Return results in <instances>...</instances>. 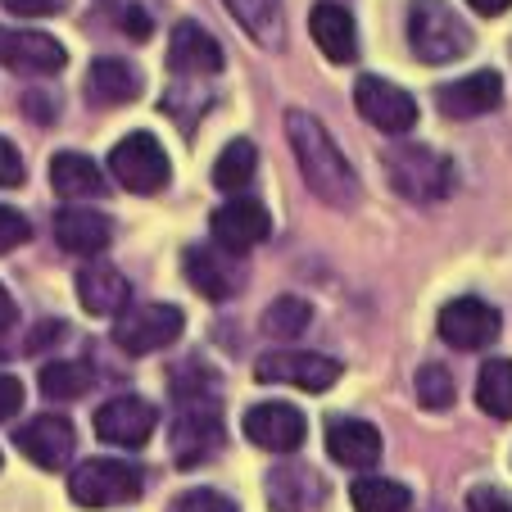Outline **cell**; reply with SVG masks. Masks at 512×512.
Instances as JSON below:
<instances>
[{
	"instance_id": "obj_1",
	"label": "cell",
	"mask_w": 512,
	"mask_h": 512,
	"mask_svg": "<svg viewBox=\"0 0 512 512\" xmlns=\"http://www.w3.org/2000/svg\"><path fill=\"white\" fill-rule=\"evenodd\" d=\"M286 136H290V150H295V164H300L309 191L322 204H331V209H349L358 200V173L340 155L336 136L313 114H304V109H290L286 114Z\"/></svg>"
},
{
	"instance_id": "obj_2",
	"label": "cell",
	"mask_w": 512,
	"mask_h": 512,
	"mask_svg": "<svg viewBox=\"0 0 512 512\" xmlns=\"http://www.w3.org/2000/svg\"><path fill=\"white\" fill-rule=\"evenodd\" d=\"M408 46L422 64H454L472 50V28L458 19L449 0H413L408 5Z\"/></svg>"
},
{
	"instance_id": "obj_3",
	"label": "cell",
	"mask_w": 512,
	"mask_h": 512,
	"mask_svg": "<svg viewBox=\"0 0 512 512\" xmlns=\"http://www.w3.org/2000/svg\"><path fill=\"white\" fill-rule=\"evenodd\" d=\"M386 177L413 204L445 200L454 191V164L431 145H395V150H386Z\"/></svg>"
},
{
	"instance_id": "obj_4",
	"label": "cell",
	"mask_w": 512,
	"mask_h": 512,
	"mask_svg": "<svg viewBox=\"0 0 512 512\" xmlns=\"http://www.w3.org/2000/svg\"><path fill=\"white\" fill-rule=\"evenodd\" d=\"M145 476L141 467L123 463V458H87L68 476V494L82 508H118V503L141 499Z\"/></svg>"
},
{
	"instance_id": "obj_5",
	"label": "cell",
	"mask_w": 512,
	"mask_h": 512,
	"mask_svg": "<svg viewBox=\"0 0 512 512\" xmlns=\"http://www.w3.org/2000/svg\"><path fill=\"white\" fill-rule=\"evenodd\" d=\"M109 173H114V182L123 186V191L155 195V191H164V186H168L173 168H168L164 145H159L155 136H150V132H132V136H123V141L109 150Z\"/></svg>"
},
{
	"instance_id": "obj_6",
	"label": "cell",
	"mask_w": 512,
	"mask_h": 512,
	"mask_svg": "<svg viewBox=\"0 0 512 512\" xmlns=\"http://www.w3.org/2000/svg\"><path fill=\"white\" fill-rule=\"evenodd\" d=\"M186 318L177 304H127L114 322V345L123 354H159L182 336Z\"/></svg>"
},
{
	"instance_id": "obj_7",
	"label": "cell",
	"mask_w": 512,
	"mask_h": 512,
	"mask_svg": "<svg viewBox=\"0 0 512 512\" xmlns=\"http://www.w3.org/2000/svg\"><path fill=\"white\" fill-rule=\"evenodd\" d=\"M223 445V408L213 404V395L182 399V413L173 422V458L182 467H200L204 458L218 454Z\"/></svg>"
},
{
	"instance_id": "obj_8",
	"label": "cell",
	"mask_w": 512,
	"mask_h": 512,
	"mask_svg": "<svg viewBox=\"0 0 512 512\" xmlns=\"http://www.w3.org/2000/svg\"><path fill=\"white\" fill-rule=\"evenodd\" d=\"M254 377L272 386H300V390H331L340 381V363L309 349H272L254 358Z\"/></svg>"
},
{
	"instance_id": "obj_9",
	"label": "cell",
	"mask_w": 512,
	"mask_h": 512,
	"mask_svg": "<svg viewBox=\"0 0 512 512\" xmlns=\"http://www.w3.org/2000/svg\"><path fill=\"white\" fill-rule=\"evenodd\" d=\"M354 105L377 132H390V136L413 132V123H417V100L404 87H395V82L377 78V73L354 82Z\"/></svg>"
},
{
	"instance_id": "obj_10",
	"label": "cell",
	"mask_w": 512,
	"mask_h": 512,
	"mask_svg": "<svg viewBox=\"0 0 512 512\" xmlns=\"http://www.w3.org/2000/svg\"><path fill=\"white\" fill-rule=\"evenodd\" d=\"M182 268H186V281L200 290L204 300H232L236 290L245 286L241 254L223 250L218 241H213V245H186Z\"/></svg>"
},
{
	"instance_id": "obj_11",
	"label": "cell",
	"mask_w": 512,
	"mask_h": 512,
	"mask_svg": "<svg viewBox=\"0 0 512 512\" xmlns=\"http://www.w3.org/2000/svg\"><path fill=\"white\" fill-rule=\"evenodd\" d=\"M304 431H309V422H304L300 408L277 404V399L254 404L250 413H245V440L268 449V454H295V449L304 445Z\"/></svg>"
},
{
	"instance_id": "obj_12",
	"label": "cell",
	"mask_w": 512,
	"mask_h": 512,
	"mask_svg": "<svg viewBox=\"0 0 512 512\" xmlns=\"http://www.w3.org/2000/svg\"><path fill=\"white\" fill-rule=\"evenodd\" d=\"M14 445L23 449V458H28V463L46 467V472H59V467H68V458H73L78 431H73V422H68V417L41 413V417H32L28 426H19Z\"/></svg>"
},
{
	"instance_id": "obj_13",
	"label": "cell",
	"mask_w": 512,
	"mask_h": 512,
	"mask_svg": "<svg viewBox=\"0 0 512 512\" xmlns=\"http://www.w3.org/2000/svg\"><path fill=\"white\" fill-rule=\"evenodd\" d=\"M155 426H159V413L136 395H118L96 408V435L118 449H141Z\"/></svg>"
},
{
	"instance_id": "obj_14",
	"label": "cell",
	"mask_w": 512,
	"mask_h": 512,
	"mask_svg": "<svg viewBox=\"0 0 512 512\" xmlns=\"http://www.w3.org/2000/svg\"><path fill=\"white\" fill-rule=\"evenodd\" d=\"M0 64L28 78H50L68 64V50L46 32H19V28H0Z\"/></svg>"
},
{
	"instance_id": "obj_15",
	"label": "cell",
	"mask_w": 512,
	"mask_h": 512,
	"mask_svg": "<svg viewBox=\"0 0 512 512\" xmlns=\"http://www.w3.org/2000/svg\"><path fill=\"white\" fill-rule=\"evenodd\" d=\"M499 309L485 300H449L440 309V336L449 340L454 349H485L499 340Z\"/></svg>"
},
{
	"instance_id": "obj_16",
	"label": "cell",
	"mask_w": 512,
	"mask_h": 512,
	"mask_svg": "<svg viewBox=\"0 0 512 512\" xmlns=\"http://www.w3.org/2000/svg\"><path fill=\"white\" fill-rule=\"evenodd\" d=\"M435 105H440L445 118H458V123H463V118H481V114H490V109L503 105V78L494 68L467 73V78L445 82V87L435 91Z\"/></svg>"
},
{
	"instance_id": "obj_17",
	"label": "cell",
	"mask_w": 512,
	"mask_h": 512,
	"mask_svg": "<svg viewBox=\"0 0 512 512\" xmlns=\"http://www.w3.org/2000/svg\"><path fill=\"white\" fill-rule=\"evenodd\" d=\"M213 241L232 254L254 250L259 241H268V209L259 200H245V195H232L223 209L213 213Z\"/></svg>"
},
{
	"instance_id": "obj_18",
	"label": "cell",
	"mask_w": 512,
	"mask_h": 512,
	"mask_svg": "<svg viewBox=\"0 0 512 512\" xmlns=\"http://www.w3.org/2000/svg\"><path fill=\"white\" fill-rule=\"evenodd\" d=\"M327 454L340 467H354V472H368L381 458V431L363 417H331L327 422Z\"/></svg>"
},
{
	"instance_id": "obj_19",
	"label": "cell",
	"mask_w": 512,
	"mask_h": 512,
	"mask_svg": "<svg viewBox=\"0 0 512 512\" xmlns=\"http://www.w3.org/2000/svg\"><path fill=\"white\" fill-rule=\"evenodd\" d=\"M268 508L272 512H313L327 499V485L318 481V472L304 463H281L268 472Z\"/></svg>"
},
{
	"instance_id": "obj_20",
	"label": "cell",
	"mask_w": 512,
	"mask_h": 512,
	"mask_svg": "<svg viewBox=\"0 0 512 512\" xmlns=\"http://www.w3.org/2000/svg\"><path fill=\"white\" fill-rule=\"evenodd\" d=\"M55 241L59 250L78 254V259H96L109 250V218L87 204H64L55 213Z\"/></svg>"
},
{
	"instance_id": "obj_21",
	"label": "cell",
	"mask_w": 512,
	"mask_h": 512,
	"mask_svg": "<svg viewBox=\"0 0 512 512\" xmlns=\"http://www.w3.org/2000/svg\"><path fill=\"white\" fill-rule=\"evenodd\" d=\"M168 68L182 78H213L223 68V46L200 28V23H177L173 41H168Z\"/></svg>"
},
{
	"instance_id": "obj_22",
	"label": "cell",
	"mask_w": 512,
	"mask_h": 512,
	"mask_svg": "<svg viewBox=\"0 0 512 512\" xmlns=\"http://www.w3.org/2000/svg\"><path fill=\"white\" fill-rule=\"evenodd\" d=\"M309 32L318 41V50L331 59V64H354L358 55V28H354V14L336 0H318L309 14Z\"/></svg>"
},
{
	"instance_id": "obj_23",
	"label": "cell",
	"mask_w": 512,
	"mask_h": 512,
	"mask_svg": "<svg viewBox=\"0 0 512 512\" xmlns=\"http://www.w3.org/2000/svg\"><path fill=\"white\" fill-rule=\"evenodd\" d=\"M78 300L91 318H118V313L127 309V300H132V286H127V277L118 268H109V263H87V268L78 272Z\"/></svg>"
},
{
	"instance_id": "obj_24",
	"label": "cell",
	"mask_w": 512,
	"mask_h": 512,
	"mask_svg": "<svg viewBox=\"0 0 512 512\" xmlns=\"http://www.w3.org/2000/svg\"><path fill=\"white\" fill-rule=\"evenodd\" d=\"M87 96H91V105H100V109L132 105V100L141 96V73H136V64H127V59L100 55L87 73Z\"/></svg>"
},
{
	"instance_id": "obj_25",
	"label": "cell",
	"mask_w": 512,
	"mask_h": 512,
	"mask_svg": "<svg viewBox=\"0 0 512 512\" xmlns=\"http://www.w3.org/2000/svg\"><path fill=\"white\" fill-rule=\"evenodd\" d=\"M50 186H55L64 200H96V195L109 191L100 164L78 155V150H59V155L50 159Z\"/></svg>"
},
{
	"instance_id": "obj_26",
	"label": "cell",
	"mask_w": 512,
	"mask_h": 512,
	"mask_svg": "<svg viewBox=\"0 0 512 512\" xmlns=\"http://www.w3.org/2000/svg\"><path fill=\"white\" fill-rule=\"evenodd\" d=\"M223 5L259 46L281 50V41H286V10H281V0H223Z\"/></svg>"
},
{
	"instance_id": "obj_27",
	"label": "cell",
	"mask_w": 512,
	"mask_h": 512,
	"mask_svg": "<svg viewBox=\"0 0 512 512\" xmlns=\"http://www.w3.org/2000/svg\"><path fill=\"white\" fill-rule=\"evenodd\" d=\"M476 404L499 422H512V358H490L476 377Z\"/></svg>"
},
{
	"instance_id": "obj_28",
	"label": "cell",
	"mask_w": 512,
	"mask_h": 512,
	"mask_svg": "<svg viewBox=\"0 0 512 512\" xmlns=\"http://www.w3.org/2000/svg\"><path fill=\"white\" fill-rule=\"evenodd\" d=\"M408 485L390 481V476H358L349 485V503L358 512H408Z\"/></svg>"
},
{
	"instance_id": "obj_29",
	"label": "cell",
	"mask_w": 512,
	"mask_h": 512,
	"mask_svg": "<svg viewBox=\"0 0 512 512\" xmlns=\"http://www.w3.org/2000/svg\"><path fill=\"white\" fill-rule=\"evenodd\" d=\"M254 168H259V150H254L250 141H232L223 155H218V164H213V186L241 195L245 186L254 182Z\"/></svg>"
},
{
	"instance_id": "obj_30",
	"label": "cell",
	"mask_w": 512,
	"mask_h": 512,
	"mask_svg": "<svg viewBox=\"0 0 512 512\" xmlns=\"http://www.w3.org/2000/svg\"><path fill=\"white\" fill-rule=\"evenodd\" d=\"M313 322V309L309 300H300V295H281V300H272L268 309H263V336H304V327Z\"/></svg>"
},
{
	"instance_id": "obj_31",
	"label": "cell",
	"mask_w": 512,
	"mask_h": 512,
	"mask_svg": "<svg viewBox=\"0 0 512 512\" xmlns=\"http://www.w3.org/2000/svg\"><path fill=\"white\" fill-rule=\"evenodd\" d=\"M87 386H91L87 363H46V368H41V395L55 399V404L82 399Z\"/></svg>"
},
{
	"instance_id": "obj_32",
	"label": "cell",
	"mask_w": 512,
	"mask_h": 512,
	"mask_svg": "<svg viewBox=\"0 0 512 512\" xmlns=\"http://www.w3.org/2000/svg\"><path fill=\"white\" fill-rule=\"evenodd\" d=\"M458 395L454 386V372L445 368V363H426L422 372H417V399H422V408H431V413H440V408H449Z\"/></svg>"
},
{
	"instance_id": "obj_33",
	"label": "cell",
	"mask_w": 512,
	"mask_h": 512,
	"mask_svg": "<svg viewBox=\"0 0 512 512\" xmlns=\"http://www.w3.org/2000/svg\"><path fill=\"white\" fill-rule=\"evenodd\" d=\"M168 512H236V503L218 490H186V494H177Z\"/></svg>"
},
{
	"instance_id": "obj_34",
	"label": "cell",
	"mask_w": 512,
	"mask_h": 512,
	"mask_svg": "<svg viewBox=\"0 0 512 512\" xmlns=\"http://www.w3.org/2000/svg\"><path fill=\"white\" fill-rule=\"evenodd\" d=\"M28 236H32L28 218H23L19 209H10V204H0V254L19 250V245L28 241Z\"/></svg>"
},
{
	"instance_id": "obj_35",
	"label": "cell",
	"mask_w": 512,
	"mask_h": 512,
	"mask_svg": "<svg viewBox=\"0 0 512 512\" xmlns=\"http://www.w3.org/2000/svg\"><path fill=\"white\" fill-rule=\"evenodd\" d=\"M467 512H512V499L499 485H476L467 490Z\"/></svg>"
},
{
	"instance_id": "obj_36",
	"label": "cell",
	"mask_w": 512,
	"mask_h": 512,
	"mask_svg": "<svg viewBox=\"0 0 512 512\" xmlns=\"http://www.w3.org/2000/svg\"><path fill=\"white\" fill-rule=\"evenodd\" d=\"M10 14H19V19H46V14H59L64 10V0H0Z\"/></svg>"
},
{
	"instance_id": "obj_37",
	"label": "cell",
	"mask_w": 512,
	"mask_h": 512,
	"mask_svg": "<svg viewBox=\"0 0 512 512\" xmlns=\"http://www.w3.org/2000/svg\"><path fill=\"white\" fill-rule=\"evenodd\" d=\"M23 182V159L5 136H0V186H19Z\"/></svg>"
},
{
	"instance_id": "obj_38",
	"label": "cell",
	"mask_w": 512,
	"mask_h": 512,
	"mask_svg": "<svg viewBox=\"0 0 512 512\" xmlns=\"http://www.w3.org/2000/svg\"><path fill=\"white\" fill-rule=\"evenodd\" d=\"M19 408H23V386H19V377L0 372V422H5V417H14Z\"/></svg>"
},
{
	"instance_id": "obj_39",
	"label": "cell",
	"mask_w": 512,
	"mask_h": 512,
	"mask_svg": "<svg viewBox=\"0 0 512 512\" xmlns=\"http://www.w3.org/2000/svg\"><path fill=\"white\" fill-rule=\"evenodd\" d=\"M150 28H155V23H150V14H145L141 5H127V10H123V32H127V37L145 41V37H150Z\"/></svg>"
},
{
	"instance_id": "obj_40",
	"label": "cell",
	"mask_w": 512,
	"mask_h": 512,
	"mask_svg": "<svg viewBox=\"0 0 512 512\" xmlns=\"http://www.w3.org/2000/svg\"><path fill=\"white\" fill-rule=\"evenodd\" d=\"M23 109H28L37 123H55V100L46 96V91H28V100H23Z\"/></svg>"
},
{
	"instance_id": "obj_41",
	"label": "cell",
	"mask_w": 512,
	"mask_h": 512,
	"mask_svg": "<svg viewBox=\"0 0 512 512\" xmlns=\"http://www.w3.org/2000/svg\"><path fill=\"white\" fill-rule=\"evenodd\" d=\"M55 340H64V322H41V327L32 331L28 349H46V345H55Z\"/></svg>"
},
{
	"instance_id": "obj_42",
	"label": "cell",
	"mask_w": 512,
	"mask_h": 512,
	"mask_svg": "<svg viewBox=\"0 0 512 512\" xmlns=\"http://www.w3.org/2000/svg\"><path fill=\"white\" fill-rule=\"evenodd\" d=\"M14 318H19V309H14V300H10V290L0 286V336L14 327Z\"/></svg>"
},
{
	"instance_id": "obj_43",
	"label": "cell",
	"mask_w": 512,
	"mask_h": 512,
	"mask_svg": "<svg viewBox=\"0 0 512 512\" xmlns=\"http://www.w3.org/2000/svg\"><path fill=\"white\" fill-rule=\"evenodd\" d=\"M467 5H472L476 14H485V19H494V14H503L512 5V0H467Z\"/></svg>"
}]
</instances>
